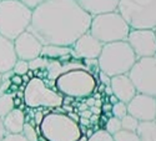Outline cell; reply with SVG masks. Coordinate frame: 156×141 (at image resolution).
Masks as SVG:
<instances>
[{
	"label": "cell",
	"mask_w": 156,
	"mask_h": 141,
	"mask_svg": "<svg viewBox=\"0 0 156 141\" xmlns=\"http://www.w3.org/2000/svg\"><path fill=\"white\" fill-rule=\"evenodd\" d=\"M91 19L75 0H46L33 10L28 31L43 45L71 46L89 31Z\"/></svg>",
	"instance_id": "cell-1"
},
{
	"label": "cell",
	"mask_w": 156,
	"mask_h": 141,
	"mask_svg": "<svg viewBox=\"0 0 156 141\" xmlns=\"http://www.w3.org/2000/svg\"><path fill=\"white\" fill-rule=\"evenodd\" d=\"M98 86L96 76L84 65L69 69L56 76L53 89L64 97H89Z\"/></svg>",
	"instance_id": "cell-2"
},
{
	"label": "cell",
	"mask_w": 156,
	"mask_h": 141,
	"mask_svg": "<svg viewBox=\"0 0 156 141\" xmlns=\"http://www.w3.org/2000/svg\"><path fill=\"white\" fill-rule=\"evenodd\" d=\"M136 60V55L126 40L104 44L101 53L96 59L99 70L110 78L127 74Z\"/></svg>",
	"instance_id": "cell-3"
},
{
	"label": "cell",
	"mask_w": 156,
	"mask_h": 141,
	"mask_svg": "<svg viewBox=\"0 0 156 141\" xmlns=\"http://www.w3.org/2000/svg\"><path fill=\"white\" fill-rule=\"evenodd\" d=\"M37 134L45 141H79L83 135L77 121L59 111L44 115L37 125Z\"/></svg>",
	"instance_id": "cell-4"
},
{
	"label": "cell",
	"mask_w": 156,
	"mask_h": 141,
	"mask_svg": "<svg viewBox=\"0 0 156 141\" xmlns=\"http://www.w3.org/2000/svg\"><path fill=\"white\" fill-rule=\"evenodd\" d=\"M31 12L19 0H0V35L14 40L27 31L31 21Z\"/></svg>",
	"instance_id": "cell-5"
},
{
	"label": "cell",
	"mask_w": 156,
	"mask_h": 141,
	"mask_svg": "<svg viewBox=\"0 0 156 141\" xmlns=\"http://www.w3.org/2000/svg\"><path fill=\"white\" fill-rule=\"evenodd\" d=\"M130 30L131 28L118 11L93 16L89 28V33L102 44L124 41Z\"/></svg>",
	"instance_id": "cell-6"
},
{
	"label": "cell",
	"mask_w": 156,
	"mask_h": 141,
	"mask_svg": "<svg viewBox=\"0 0 156 141\" xmlns=\"http://www.w3.org/2000/svg\"><path fill=\"white\" fill-rule=\"evenodd\" d=\"M116 11L131 29L156 28V0H119Z\"/></svg>",
	"instance_id": "cell-7"
},
{
	"label": "cell",
	"mask_w": 156,
	"mask_h": 141,
	"mask_svg": "<svg viewBox=\"0 0 156 141\" xmlns=\"http://www.w3.org/2000/svg\"><path fill=\"white\" fill-rule=\"evenodd\" d=\"M23 100L27 108H53L58 109L64 104V96L56 90L46 85L41 79L34 76L25 85L23 91Z\"/></svg>",
	"instance_id": "cell-8"
},
{
	"label": "cell",
	"mask_w": 156,
	"mask_h": 141,
	"mask_svg": "<svg viewBox=\"0 0 156 141\" xmlns=\"http://www.w3.org/2000/svg\"><path fill=\"white\" fill-rule=\"evenodd\" d=\"M127 76L137 93L156 99V56L137 59Z\"/></svg>",
	"instance_id": "cell-9"
},
{
	"label": "cell",
	"mask_w": 156,
	"mask_h": 141,
	"mask_svg": "<svg viewBox=\"0 0 156 141\" xmlns=\"http://www.w3.org/2000/svg\"><path fill=\"white\" fill-rule=\"evenodd\" d=\"M126 41L137 59L155 56L156 54V35L152 29H131Z\"/></svg>",
	"instance_id": "cell-10"
},
{
	"label": "cell",
	"mask_w": 156,
	"mask_h": 141,
	"mask_svg": "<svg viewBox=\"0 0 156 141\" xmlns=\"http://www.w3.org/2000/svg\"><path fill=\"white\" fill-rule=\"evenodd\" d=\"M127 114L139 121L156 120V99L137 93L127 102Z\"/></svg>",
	"instance_id": "cell-11"
},
{
	"label": "cell",
	"mask_w": 156,
	"mask_h": 141,
	"mask_svg": "<svg viewBox=\"0 0 156 141\" xmlns=\"http://www.w3.org/2000/svg\"><path fill=\"white\" fill-rule=\"evenodd\" d=\"M102 45L101 41L87 31L71 45V55L77 60H96L101 53Z\"/></svg>",
	"instance_id": "cell-12"
},
{
	"label": "cell",
	"mask_w": 156,
	"mask_h": 141,
	"mask_svg": "<svg viewBox=\"0 0 156 141\" xmlns=\"http://www.w3.org/2000/svg\"><path fill=\"white\" fill-rule=\"evenodd\" d=\"M12 43H14V49L18 59L30 61L40 56L43 44L28 30L15 37Z\"/></svg>",
	"instance_id": "cell-13"
},
{
	"label": "cell",
	"mask_w": 156,
	"mask_h": 141,
	"mask_svg": "<svg viewBox=\"0 0 156 141\" xmlns=\"http://www.w3.org/2000/svg\"><path fill=\"white\" fill-rule=\"evenodd\" d=\"M110 87L112 90V95L118 97L119 101L125 102V104H127L137 94L136 89L133 81L127 76V74L112 76L110 80Z\"/></svg>",
	"instance_id": "cell-14"
},
{
	"label": "cell",
	"mask_w": 156,
	"mask_h": 141,
	"mask_svg": "<svg viewBox=\"0 0 156 141\" xmlns=\"http://www.w3.org/2000/svg\"><path fill=\"white\" fill-rule=\"evenodd\" d=\"M75 2L91 16L116 11L119 4V0H75Z\"/></svg>",
	"instance_id": "cell-15"
},
{
	"label": "cell",
	"mask_w": 156,
	"mask_h": 141,
	"mask_svg": "<svg viewBox=\"0 0 156 141\" xmlns=\"http://www.w3.org/2000/svg\"><path fill=\"white\" fill-rule=\"evenodd\" d=\"M18 56L15 54L14 43L8 37L0 35V72L5 74L12 70Z\"/></svg>",
	"instance_id": "cell-16"
},
{
	"label": "cell",
	"mask_w": 156,
	"mask_h": 141,
	"mask_svg": "<svg viewBox=\"0 0 156 141\" xmlns=\"http://www.w3.org/2000/svg\"><path fill=\"white\" fill-rule=\"evenodd\" d=\"M4 129L8 134H21L25 124V114L21 109L14 108L2 119Z\"/></svg>",
	"instance_id": "cell-17"
},
{
	"label": "cell",
	"mask_w": 156,
	"mask_h": 141,
	"mask_svg": "<svg viewBox=\"0 0 156 141\" xmlns=\"http://www.w3.org/2000/svg\"><path fill=\"white\" fill-rule=\"evenodd\" d=\"M71 54V46H60V45H43L40 56L45 59L58 60L62 56Z\"/></svg>",
	"instance_id": "cell-18"
},
{
	"label": "cell",
	"mask_w": 156,
	"mask_h": 141,
	"mask_svg": "<svg viewBox=\"0 0 156 141\" xmlns=\"http://www.w3.org/2000/svg\"><path fill=\"white\" fill-rule=\"evenodd\" d=\"M136 134L140 141H156V120L140 121Z\"/></svg>",
	"instance_id": "cell-19"
},
{
	"label": "cell",
	"mask_w": 156,
	"mask_h": 141,
	"mask_svg": "<svg viewBox=\"0 0 156 141\" xmlns=\"http://www.w3.org/2000/svg\"><path fill=\"white\" fill-rule=\"evenodd\" d=\"M14 96L15 94L4 93L0 94V119H3L5 115L14 109Z\"/></svg>",
	"instance_id": "cell-20"
},
{
	"label": "cell",
	"mask_w": 156,
	"mask_h": 141,
	"mask_svg": "<svg viewBox=\"0 0 156 141\" xmlns=\"http://www.w3.org/2000/svg\"><path fill=\"white\" fill-rule=\"evenodd\" d=\"M121 121V129L122 130H126V131H134L136 132V129L139 126V120L135 119L134 116H131V115H125V116L122 119H120Z\"/></svg>",
	"instance_id": "cell-21"
},
{
	"label": "cell",
	"mask_w": 156,
	"mask_h": 141,
	"mask_svg": "<svg viewBox=\"0 0 156 141\" xmlns=\"http://www.w3.org/2000/svg\"><path fill=\"white\" fill-rule=\"evenodd\" d=\"M114 141H140L139 136L134 131H126V130H120L116 134L112 135Z\"/></svg>",
	"instance_id": "cell-22"
},
{
	"label": "cell",
	"mask_w": 156,
	"mask_h": 141,
	"mask_svg": "<svg viewBox=\"0 0 156 141\" xmlns=\"http://www.w3.org/2000/svg\"><path fill=\"white\" fill-rule=\"evenodd\" d=\"M21 134L25 136L28 141H39V134L36 131L35 127L30 124V122H25Z\"/></svg>",
	"instance_id": "cell-23"
},
{
	"label": "cell",
	"mask_w": 156,
	"mask_h": 141,
	"mask_svg": "<svg viewBox=\"0 0 156 141\" xmlns=\"http://www.w3.org/2000/svg\"><path fill=\"white\" fill-rule=\"evenodd\" d=\"M111 112H112V116L118 118V119H122L125 115H127V105L125 102L118 101L116 104H114L111 106Z\"/></svg>",
	"instance_id": "cell-24"
},
{
	"label": "cell",
	"mask_w": 156,
	"mask_h": 141,
	"mask_svg": "<svg viewBox=\"0 0 156 141\" xmlns=\"http://www.w3.org/2000/svg\"><path fill=\"white\" fill-rule=\"evenodd\" d=\"M105 130H106L109 134H111V135H114V134H116L118 131H120V130H121V121H120V119L115 118V116L110 118V119L106 121Z\"/></svg>",
	"instance_id": "cell-25"
},
{
	"label": "cell",
	"mask_w": 156,
	"mask_h": 141,
	"mask_svg": "<svg viewBox=\"0 0 156 141\" xmlns=\"http://www.w3.org/2000/svg\"><path fill=\"white\" fill-rule=\"evenodd\" d=\"M29 71V62L27 60H21V59H18L14 64V66H12V72L15 75H25L28 74Z\"/></svg>",
	"instance_id": "cell-26"
},
{
	"label": "cell",
	"mask_w": 156,
	"mask_h": 141,
	"mask_svg": "<svg viewBox=\"0 0 156 141\" xmlns=\"http://www.w3.org/2000/svg\"><path fill=\"white\" fill-rule=\"evenodd\" d=\"M87 141H114L112 135L109 134L105 129H101L95 131L90 137H87Z\"/></svg>",
	"instance_id": "cell-27"
},
{
	"label": "cell",
	"mask_w": 156,
	"mask_h": 141,
	"mask_svg": "<svg viewBox=\"0 0 156 141\" xmlns=\"http://www.w3.org/2000/svg\"><path fill=\"white\" fill-rule=\"evenodd\" d=\"M0 141H28L23 134H8Z\"/></svg>",
	"instance_id": "cell-28"
},
{
	"label": "cell",
	"mask_w": 156,
	"mask_h": 141,
	"mask_svg": "<svg viewBox=\"0 0 156 141\" xmlns=\"http://www.w3.org/2000/svg\"><path fill=\"white\" fill-rule=\"evenodd\" d=\"M20 3H23L27 8H29L30 10H34L36 9L39 5H41L44 2H46V0H19Z\"/></svg>",
	"instance_id": "cell-29"
},
{
	"label": "cell",
	"mask_w": 156,
	"mask_h": 141,
	"mask_svg": "<svg viewBox=\"0 0 156 141\" xmlns=\"http://www.w3.org/2000/svg\"><path fill=\"white\" fill-rule=\"evenodd\" d=\"M99 79H100V81L104 84V85H110V80H111V78L110 76H108L106 74H104V72H101V71H99Z\"/></svg>",
	"instance_id": "cell-30"
},
{
	"label": "cell",
	"mask_w": 156,
	"mask_h": 141,
	"mask_svg": "<svg viewBox=\"0 0 156 141\" xmlns=\"http://www.w3.org/2000/svg\"><path fill=\"white\" fill-rule=\"evenodd\" d=\"M10 81H11V84H14V85H16V86L23 85V80H21V76H20V75L12 74V76L10 78Z\"/></svg>",
	"instance_id": "cell-31"
},
{
	"label": "cell",
	"mask_w": 156,
	"mask_h": 141,
	"mask_svg": "<svg viewBox=\"0 0 156 141\" xmlns=\"http://www.w3.org/2000/svg\"><path fill=\"white\" fill-rule=\"evenodd\" d=\"M6 135V131H5V129H4V125H3V120L0 119V140H2L4 136Z\"/></svg>",
	"instance_id": "cell-32"
},
{
	"label": "cell",
	"mask_w": 156,
	"mask_h": 141,
	"mask_svg": "<svg viewBox=\"0 0 156 141\" xmlns=\"http://www.w3.org/2000/svg\"><path fill=\"white\" fill-rule=\"evenodd\" d=\"M119 100H118V97L116 96H114V95H110V99H109V102L111 105H114V104H116V102H118Z\"/></svg>",
	"instance_id": "cell-33"
},
{
	"label": "cell",
	"mask_w": 156,
	"mask_h": 141,
	"mask_svg": "<svg viewBox=\"0 0 156 141\" xmlns=\"http://www.w3.org/2000/svg\"><path fill=\"white\" fill-rule=\"evenodd\" d=\"M20 104H21V100L15 95V96H14V106H15V108H19Z\"/></svg>",
	"instance_id": "cell-34"
},
{
	"label": "cell",
	"mask_w": 156,
	"mask_h": 141,
	"mask_svg": "<svg viewBox=\"0 0 156 141\" xmlns=\"http://www.w3.org/2000/svg\"><path fill=\"white\" fill-rule=\"evenodd\" d=\"M43 116H44V115H41V112H37V114H36L35 118H36V124H37V125L40 124V121L43 120Z\"/></svg>",
	"instance_id": "cell-35"
},
{
	"label": "cell",
	"mask_w": 156,
	"mask_h": 141,
	"mask_svg": "<svg viewBox=\"0 0 156 141\" xmlns=\"http://www.w3.org/2000/svg\"><path fill=\"white\" fill-rule=\"evenodd\" d=\"M21 80H23V84L27 85V84H28V81L30 80V78H29V76H28L27 74H25V75H23V76H21Z\"/></svg>",
	"instance_id": "cell-36"
},
{
	"label": "cell",
	"mask_w": 156,
	"mask_h": 141,
	"mask_svg": "<svg viewBox=\"0 0 156 141\" xmlns=\"http://www.w3.org/2000/svg\"><path fill=\"white\" fill-rule=\"evenodd\" d=\"M79 141H87V139H86V137H84V136L81 135V137L79 139Z\"/></svg>",
	"instance_id": "cell-37"
},
{
	"label": "cell",
	"mask_w": 156,
	"mask_h": 141,
	"mask_svg": "<svg viewBox=\"0 0 156 141\" xmlns=\"http://www.w3.org/2000/svg\"><path fill=\"white\" fill-rule=\"evenodd\" d=\"M2 80H3V74L0 72V85H2Z\"/></svg>",
	"instance_id": "cell-38"
},
{
	"label": "cell",
	"mask_w": 156,
	"mask_h": 141,
	"mask_svg": "<svg viewBox=\"0 0 156 141\" xmlns=\"http://www.w3.org/2000/svg\"><path fill=\"white\" fill-rule=\"evenodd\" d=\"M154 31H155V35H156V28H155V29H154Z\"/></svg>",
	"instance_id": "cell-39"
},
{
	"label": "cell",
	"mask_w": 156,
	"mask_h": 141,
	"mask_svg": "<svg viewBox=\"0 0 156 141\" xmlns=\"http://www.w3.org/2000/svg\"><path fill=\"white\" fill-rule=\"evenodd\" d=\"M155 56H156V54H155Z\"/></svg>",
	"instance_id": "cell-40"
}]
</instances>
